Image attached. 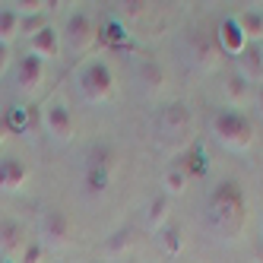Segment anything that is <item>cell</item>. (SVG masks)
I'll return each instance as SVG.
<instances>
[{
	"mask_svg": "<svg viewBox=\"0 0 263 263\" xmlns=\"http://www.w3.org/2000/svg\"><path fill=\"white\" fill-rule=\"evenodd\" d=\"M238 73L248 83H260L263 80V48L260 45H248L238 54Z\"/></svg>",
	"mask_w": 263,
	"mask_h": 263,
	"instance_id": "11",
	"label": "cell"
},
{
	"mask_svg": "<svg viewBox=\"0 0 263 263\" xmlns=\"http://www.w3.org/2000/svg\"><path fill=\"white\" fill-rule=\"evenodd\" d=\"M29 48H32L29 54H35V58L45 61V64L54 61V58H61V32L45 23V26L29 39Z\"/></svg>",
	"mask_w": 263,
	"mask_h": 263,
	"instance_id": "6",
	"label": "cell"
},
{
	"mask_svg": "<svg viewBox=\"0 0 263 263\" xmlns=\"http://www.w3.org/2000/svg\"><path fill=\"white\" fill-rule=\"evenodd\" d=\"M257 102H260V108H263V86H260V96H257Z\"/></svg>",
	"mask_w": 263,
	"mask_h": 263,
	"instance_id": "29",
	"label": "cell"
},
{
	"mask_svg": "<svg viewBox=\"0 0 263 263\" xmlns=\"http://www.w3.org/2000/svg\"><path fill=\"white\" fill-rule=\"evenodd\" d=\"M80 89L89 102H108L115 96V73L105 61H92L80 70Z\"/></svg>",
	"mask_w": 263,
	"mask_h": 263,
	"instance_id": "3",
	"label": "cell"
},
{
	"mask_svg": "<svg viewBox=\"0 0 263 263\" xmlns=\"http://www.w3.org/2000/svg\"><path fill=\"white\" fill-rule=\"evenodd\" d=\"M86 263H99V260H86Z\"/></svg>",
	"mask_w": 263,
	"mask_h": 263,
	"instance_id": "31",
	"label": "cell"
},
{
	"mask_svg": "<svg viewBox=\"0 0 263 263\" xmlns=\"http://www.w3.org/2000/svg\"><path fill=\"white\" fill-rule=\"evenodd\" d=\"M48 7H54L51 0H16V4H10V10L20 16V20H26V16H45Z\"/></svg>",
	"mask_w": 263,
	"mask_h": 263,
	"instance_id": "20",
	"label": "cell"
},
{
	"mask_svg": "<svg viewBox=\"0 0 263 263\" xmlns=\"http://www.w3.org/2000/svg\"><path fill=\"white\" fill-rule=\"evenodd\" d=\"M216 39H219V48L229 51V54H235V58L251 45L248 39H244V32H241V26H238L235 20H222V23H219V32H216Z\"/></svg>",
	"mask_w": 263,
	"mask_h": 263,
	"instance_id": "12",
	"label": "cell"
},
{
	"mask_svg": "<svg viewBox=\"0 0 263 263\" xmlns=\"http://www.w3.org/2000/svg\"><path fill=\"white\" fill-rule=\"evenodd\" d=\"M213 134L219 137L222 146H229V149H248L254 143L251 121L244 118L241 111H235V108H225V111H219V115L213 118Z\"/></svg>",
	"mask_w": 263,
	"mask_h": 263,
	"instance_id": "2",
	"label": "cell"
},
{
	"mask_svg": "<svg viewBox=\"0 0 263 263\" xmlns=\"http://www.w3.org/2000/svg\"><path fill=\"white\" fill-rule=\"evenodd\" d=\"M16 263H45V244L42 241H29Z\"/></svg>",
	"mask_w": 263,
	"mask_h": 263,
	"instance_id": "23",
	"label": "cell"
},
{
	"mask_svg": "<svg viewBox=\"0 0 263 263\" xmlns=\"http://www.w3.org/2000/svg\"><path fill=\"white\" fill-rule=\"evenodd\" d=\"M162 127L168 130V134H184V130L191 127V108H187L184 102L168 105L165 115H162Z\"/></svg>",
	"mask_w": 263,
	"mask_h": 263,
	"instance_id": "13",
	"label": "cell"
},
{
	"mask_svg": "<svg viewBox=\"0 0 263 263\" xmlns=\"http://www.w3.org/2000/svg\"><path fill=\"white\" fill-rule=\"evenodd\" d=\"M159 241H162V251L165 254H181L184 251V229L178 222H165L162 229H159Z\"/></svg>",
	"mask_w": 263,
	"mask_h": 263,
	"instance_id": "14",
	"label": "cell"
},
{
	"mask_svg": "<svg viewBox=\"0 0 263 263\" xmlns=\"http://www.w3.org/2000/svg\"><path fill=\"white\" fill-rule=\"evenodd\" d=\"M20 26H23V20H20V16H16L10 7L0 10V42H4V45H10L16 35H20Z\"/></svg>",
	"mask_w": 263,
	"mask_h": 263,
	"instance_id": "19",
	"label": "cell"
},
{
	"mask_svg": "<svg viewBox=\"0 0 263 263\" xmlns=\"http://www.w3.org/2000/svg\"><path fill=\"white\" fill-rule=\"evenodd\" d=\"M67 45L73 51H86L92 42H96V29H92V20L86 13H73L70 20H67Z\"/></svg>",
	"mask_w": 263,
	"mask_h": 263,
	"instance_id": "8",
	"label": "cell"
},
{
	"mask_svg": "<svg viewBox=\"0 0 263 263\" xmlns=\"http://www.w3.org/2000/svg\"><path fill=\"white\" fill-rule=\"evenodd\" d=\"M127 263H137V260H127Z\"/></svg>",
	"mask_w": 263,
	"mask_h": 263,
	"instance_id": "32",
	"label": "cell"
},
{
	"mask_svg": "<svg viewBox=\"0 0 263 263\" xmlns=\"http://www.w3.org/2000/svg\"><path fill=\"white\" fill-rule=\"evenodd\" d=\"M225 96H229V105L238 111V105H244V102L251 99V83L238 73V77H232V80H229V86H225Z\"/></svg>",
	"mask_w": 263,
	"mask_h": 263,
	"instance_id": "17",
	"label": "cell"
},
{
	"mask_svg": "<svg viewBox=\"0 0 263 263\" xmlns=\"http://www.w3.org/2000/svg\"><path fill=\"white\" fill-rule=\"evenodd\" d=\"M260 48H263V45H260Z\"/></svg>",
	"mask_w": 263,
	"mask_h": 263,
	"instance_id": "34",
	"label": "cell"
},
{
	"mask_svg": "<svg viewBox=\"0 0 263 263\" xmlns=\"http://www.w3.org/2000/svg\"><path fill=\"white\" fill-rule=\"evenodd\" d=\"M111 181V172H108V165H92L86 168V191L89 194H105V187Z\"/></svg>",
	"mask_w": 263,
	"mask_h": 263,
	"instance_id": "16",
	"label": "cell"
},
{
	"mask_svg": "<svg viewBox=\"0 0 263 263\" xmlns=\"http://www.w3.org/2000/svg\"><path fill=\"white\" fill-rule=\"evenodd\" d=\"M32 124H35V115H32L29 108H26V111H23V108H13L10 118H7V127H10V130H29Z\"/></svg>",
	"mask_w": 263,
	"mask_h": 263,
	"instance_id": "22",
	"label": "cell"
},
{
	"mask_svg": "<svg viewBox=\"0 0 263 263\" xmlns=\"http://www.w3.org/2000/svg\"><path fill=\"white\" fill-rule=\"evenodd\" d=\"M241 210H244V197H241V187L235 181H222L213 197H210V216L213 222L219 225L222 232H229V229H238V222H241Z\"/></svg>",
	"mask_w": 263,
	"mask_h": 263,
	"instance_id": "1",
	"label": "cell"
},
{
	"mask_svg": "<svg viewBox=\"0 0 263 263\" xmlns=\"http://www.w3.org/2000/svg\"><path fill=\"white\" fill-rule=\"evenodd\" d=\"M45 80V61H39L35 54H26L20 61V70H16V83H20L23 92H35Z\"/></svg>",
	"mask_w": 263,
	"mask_h": 263,
	"instance_id": "10",
	"label": "cell"
},
{
	"mask_svg": "<svg viewBox=\"0 0 263 263\" xmlns=\"http://www.w3.org/2000/svg\"><path fill=\"white\" fill-rule=\"evenodd\" d=\"M7 67H10V45L0 42V77L7 73Z\"/></svg>",
	"mask_w": 263,
	"mask_h": 263,
	"instance_id": "27",
	"label": "cell"
},
{
	"mask_svg": "<svg viewBox=\"0 0 263 263\" xmlns=\"http://www.w3.org/2000/svg\"><path fill=\"white\" fill-rule=\"evenodd\" d=\"M168 206H172V197H168V194H162V197H156L153 203H149V229H153V232H159L162 225L168 222V213H172Z\"/></svg>",
	"mask_w": 263,
	"mask_h": 263,
	"instance_id": "18",
	"label": "cell"
},
{
	"mask_svg": "<svg viewBox=\"0 0 263 263\" xmlns=\"http://www.w3.org/2000/svg\"><path fill=\"white\" fill-rule=\"evenodd\" d=\"M127 244H130V232H118L115 238L108 241V251H111V254H121V251L127 248Z\"/></svg>",
	"mask_w": 263,
	"mask_h": 263,
	"instance_id": "26",
	"label": "cell"
},
{
	"mask_svg": "<svg viewBox=\"0 0 263 263\" xmlns=\"http://www.w3.org/2000/svg\"><path fill=\"white\" fill-rule=\"evenodd\" d=\"M45 263H58V260H45Z\"/></svg>",
	"mask_w": 263,
	"mask_h": 263,
	"instance_id": "30",
	"label": "cell"
},
{
	"mask_svg": "<svg viewBox=\"0 0 263 263\" xmlns=\"http://www.w3.org/2000/svg\"><path fill=\"white\" fill-rule=\"evenodd\" d=\"M29 181V168L20 156H7L0 159V191H23Z\"/></svg>",
	"mask_w": 263,
	"mask_h": 263,
	"instance_id": "9",
	"label": "cell"
},
{
	"mask_svg": "<svg viewBox=\"0 0 263 263\" xmlns=\"http://www.w3.org/2000/svg\"><path fill=\"white\" fill-rule=\"evenodd\" d=\"M235 23L241 26V32H244L248 42L257 45V39H263V13L260 10H244L241 16H235Z\"/></svg>",
	"mask_w": 263,
	"mask_h": 263,
	"instance_id": "15",
	"label": "cell"
},
{
	"mask_svg": "<svg viewBox=\"0 0 263 263\" xmlns=\"http://www.w3.org/2000/svg\"><path fill=\"white\" fill-rule=\"evenodd\" d=\"M26 229L16 219H4L0 222V254H4L7 260H20V254L26 251Z\"/></svg>",
	"mask_w": 263,
	"mask_h": 263,
	"instance_id": "5",
	"label": "cell"
},
{
	"mask_svg": "<svg viewBox=\"0 0 263 263\" xmlns=\"http://www.w3.org/2000/svg\"><path fill=\"white\" fill-rule=\"evenodd\" d=\"M42 124L54 140H70L73 137V115L64 102H48L42 108Z\"/></svg>",
	"mask_w": 263,
	"mask_h": 263,
	"instance_id": "4",
	"label": "cell"
},
{
	"mask_svg": "<svg viewBox=\"0 0 263 263\" xmlns=\"http://www.w3.org/2000/svg\"><path fill=\"white\" fill-rule=\"evenodd\" d=\"M42 26H45V16H26V20H23V26H20V32H26L29 39H32V35L39 32Z\"/></svg>",
	"mask_w": 263,
	"mask_h": 263,
	"instance_id": "25",
	"label": "cell"
},
{
	"mask_svg": "<svg viewBox=\"0 0 263 263\" xmlns=\"http://www.w3.org/2000/svg\"><path fill=\"white\" fill-rule=\"evenodd\" d=\"M7 134H10V127H7V118H0V143L7 140Z\"/></svg>",
	"mask_w": 263,
	"mask_h": 263,
	"instance_id": "28",
	"label": "cell"
},
{
	"mask_svg": "<svg viewBox=\"0 0 263 263\" xmlns=\"http://www.w3.org/2000/svg\"><path fill=\"white\" fill-rule=\"evenodd\" d=\"M184 191H187V172L178 168V165H172L165 172V194L172 197V194H184Z\"/></svg>",
	"mask_w": 263,
	"mask_h": 263,
	"instance_id": "21",
	"label": "cell"
},
{
	"mask_svg": "<svg viewBox=\"0 0 263 263\" xmlns=\"http://www.w3.org/2000/svg\"><path fill=\"white\" fill-rule=\"evenodd\" d=\"M70 232H73V222L64 210H48L42 216V244H67L70 241Z\"/></svg>",
	"mask_w": 263,
	"mask_h": 263,
	"instance_id": "7",
	"label": "cell"
},
{
	"mask_svg": "<svg viewBox=\"0 0 263 263\" xmlns=\"http://www.w3.org/2000/svg\"><path fill=\"white\" fill-rule=\"evenodd\" d=\"M4 263H13V260H4Z\"/></svg>",
	"mask_w": 263,
	"mask_h": 263,
	"instance_id": "33",
	"label": "cell"
},
{
	"mask_svg": "<svg viewBox=\"0 0 263 263\" xmlns=\"http://www.w3.org/2000/svg\"><path fill=\"white\" fill-rule=\"evenodd\" d=\"M140 73H143V80H146L149 86H159V83H162V67H159V64H143Z\"/></svg>",
	"mask_w": 263,
	"mask_h": 263,
	"instance_id": "24",
	"label": "cell"
}]
</instances>
